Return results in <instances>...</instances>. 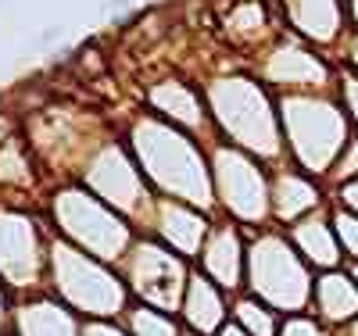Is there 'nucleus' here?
I'll return each instance as SVG.
<instances>
[{
  "label": "nucleus",
  "instance_id": "1",
  "mask_svg": "<svg viewBox=\"0 0 358 336\" xmlns=\"http://www.w3.org/2000/svg\"><path fill=\"white\" fill-rule=\"evenodd\" d=\"M115 4H129V0H115Z\"/></svg>",
  "mask_w": 358,
  "mask_h": 336
},
{
  "label": "nucleus",
  "instance_id": "2",
  "mask_svg": "<svg viewBox=\"0 0 358 336\" xmlns=\"http://www.w3.org/2000/svg\"><path fill=\"white\" fill-rule=\"evenodd\" d=\"M226 336H236V333H226Z\"/></svg>",
  "mask_w": 358,
  "mask_h": 336
}]
</instances>
